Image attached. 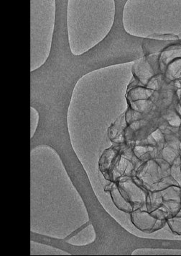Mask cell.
Listing matches in <instances>:
<instances>
[{
    "instance_id": "6da1fadb",
    "label": "cell",
    "mask_w": 181,
    "mask_h": 256,
    "mask_svg": "<svg viewBox=\"0 0 181 256\" xmlns=\"http://www.w3.org/2000/svg\"><path fill=\"white\" fill-rule=\"evenodd\" d=\"M171 164L163 159H152L138 168L133 179L148 192H158L177 185L171 176Z\"/></svg>"
},
{
    "instance_id": "7a4b0ae2",
    "label": "cell",
    "mask_w": 181,
    "mask_h": 256,
    "mask_svg": "<svg viewBox=\"0 0 181 256\" xmlns=\"http://www.w3.org/2000/svg\"><path fill=\"white\" fill-rule=\"evenodd\" d=\"M117 182L121 194L127 202H130L134 208H145L146 210V200L148 190L138 184L133 177H125Z\"/></svg>"
},
{
    "instance_id": "3957f363",
    "label": "cell",
    "mask_w": 181,
    "mask_h": 256,
    "mask_svg": "<svg viewBox=\"0 0 181 256\" xmlns=\"http://www.w3.org/2000/svg\"><path fill=\"white\" fill-rule=\"evenodd\" d=\"M131 220L138 230L147 233L158 231L166 223L165 220H158L151 213L142 208L134 210L131 213Z\"/></svg>"
},
{
    "instance_id": "277c9868",
    "label": "cell",
    "mask_w": 181,
    "mask_h": 256,
    "mask_svg": "<svg viewBox=\"0 0 181 256\" xmlns=\"http://www.w3.org/2000/svg\"><path fill=\"white\" fill-rule=\"evenodd\" d=\"M121 156L120 149L116 148H110L104 152L99 161V168L105 178L110 180L111 172Z\"/></svg>"
},
{
    "instance_id": "5b68a950",
    "label": "cell",
    "mask_w": 181,
    "mask_h": 256,
    "mask_svg": "<svg viewBox=\"0 0 181 256\" xmlns=\"http://www.w3.org/2000/svg\"><path fill=\"white\" fill-rule=\"evenodd\" d=\"M109 192H110L112 202L117 208L126 213L131 214L135 210L134 206L130 202H127L125 197L122 195L117 182H112L111 184V188Z\"/></svg>"
},
{
    "instance_id": "8992f818",
    "label": "cell",
    "mask_w": 181,
    "mask_h": 256,
    "mask_svg": "<svg viewBox=\"0 0 181 256\" xmlns=\"http://www.w3.org/2000/svg\"><path fill=\"white\" fill-rule=\"evenodd\" d=\"M171 176L177 185L181 188V156L178 158L171 164Z\"/></svg>"
},
{
    "instance_id": "52a82bcc",
    "label": "cell",
    "mask_w": 181,
    "mask_h": 256,
    "mask_svg": "<svg viewBox=\"0 0 181 256\" xmlns=\"http://www.w3.org/2000/svg\"><path fill=\"white\" fill-rule=\"evenodd\" d=\"M170 229L175 234L181 236V218H173L167 220Z\"/></svg>"
},
{
    "instance_id": "ba28073f",
    "label": "cell",
    "mask_w": 181,
    "mask_h": 256,
    "mask_svg": "<svg viewBox=\"0 0 181 256\" xmlns=\"http://www.w3.org/2000/svg\"><path fill=\"white\" fill-rule=\"evenodd\" d=\"M176 218H181V208L180 210V211H179V212L178 213V214L176 215Z\"/></svg>"
}]
</instances>
